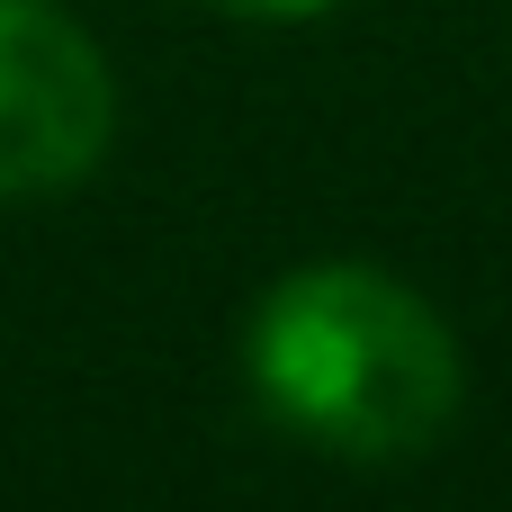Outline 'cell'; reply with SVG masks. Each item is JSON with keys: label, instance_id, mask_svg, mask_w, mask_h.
<instances>
[{"label": "cell", "instance_id": "obj_2", "mask_svg": "<svg viewBox=\"0 0 512 512\" xmlns=\"http://www.w3.org/2000/svg\"><path fill=\"white\" fill-rule=\"evenodd\" d=\"M117 135L108 54L54 0H0V198H63Z\"/></svg>", "mask_w": 512, "mask_h": 512}, {"label": "cell", "instance_id": "obj_3", "mask_svg": "<svg viewBox=\"0 0 512 512\" xmlns=\"http://www.w3.org/2000/svg\"><path fill=\"white\" fill-rule=\"evenodd\" d=\"M207 9H234V18H315L333 0H207Z\"/></svg>", "mask_w": 512, "mask_h": 512}, {"label": "cell", "instance_id": "obj_1", "mask_svg": "<svg viewBox=\"0 0 512 512\" xmlns=\"http://www.w3.org/2000/svg\"><path fill=\"white\" fill-rule=\"evenodd\" d=\"M243 369L279 432L351 468L423 459L459 423V396H468V360L441 306L369 261L288 270L252 306Z\"/></svg>", "mask_w": 512, "mask_h": 512}]
</instances>
